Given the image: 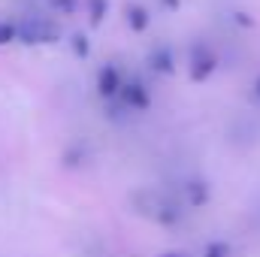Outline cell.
<instances>
[{
	"label": "cell",
	"instance_id": "6da1fadb",
	"mask_svg": "<svg viewBox=\"0 0 260 257\" xmlns=\"http://www.w3.org/2000/svg\"><path fill=\"white\" fill-rule=\"evenodd\" d=\"M130 206L136 215H142L145 221L157 224V227H176L185 215L182 203L167 191H157V188H142V191L130 194Z\"/></svg>",
	"mask_w": 260,
	"mask_h": 257
},
{
	"label": "cell",
	"instance_id": "7a4b0ae2",
	"mask_svg": "<svg viewBox=\"0 0 260 257\" xmlns=\"http://www.w3.org/2000/svg\"><path fill=\"white\" fill-rule=\"evenodd\" d=\"M61 40V27L58 21L46 18V15H30L18 21V43L24 46H52Z\"/></svg>",
	"mask_w": 260,
	"mask_h": 257
},
{
	"label": "cell",
	"instance_id": "3957f363",
	"mask_svg": "<svg viewBox=\"0 0 260 257\" xmlns=\"http://www.w3.org/2000/svg\"><path fill=\"white\" fill-rule=\"evenodd\" d=\"M218 70V55L212 46H206L203 40H197L188 52V76L191 82H206L212 73Z\"/></svg>",
	"mask_w": 260,
	"mask_h": 257
},
{
	"label": "cell",
	"instance_id": "277c9868",
	"mask_svg": "<svg viewBox=\"0 0 260 257\" xmlns=\"http://www.w3.org/2000/svg\"><path fill=\"white\" fill-rule=\"evenodd\" d=\"M115 100L124 109H136V112H145L151 106V94H148L145 82H139V79H124V85H121V91H118Z\"/></svg>",
	"mask_w": 260,
	"mask_h": 257
},
{
	"label": "cell",
	"instance_id": "5b68a950",
	"mask_svg": "<svg viewBox=\"0 0 260 257\" xmlns=\"http://www.w3.org/2000/svg\"><path fill=\"white\" fill-rule=\"evenodd\" d=\"M121 85H124V73L118 70L115 64H106L100 67V73H97V94H100V100H115L118 97V91H121Z\"/></svg>",
	"mask_w": 260,
	"mask_h": 257
},
{
	"label": "cell",
	"instance_id": "8992f818",
	"mask_svg": "<svg viewBox=\"0 0 260 257\" xmlns=\"http://www.w3.org/2000/svg\"><path fill=\"white\" fill-rule=\"evenodd\" d=\"M148 67L154 70V73H173L176 70V55H173V49H167V46H154L151 49V55H148Z\"/></svg>",
	"mask_w": 260,
	"mask_h": 257
},
{
	"label": "cell",
	"instance_id": "52a82bcc",
	"mask_svg": "<svg viewBox=\"0 0 260 257\" xmlns=\"http://www.w3.org/2000/svg\"><path fill=\"white\" fill-rule=\"evenodd\" d=\"M88 157H91V148H88L85 142H70V145L64 148V154H61V160H64L67 170H76V167H82Z\"/></svg>",
	"mask_w": 260,
	"mask_h": 257
},
{
	"label": "cell",
	"instance_id": "ba28073f",
	"mask_svg": "<svg viewBox=\"0 0 260 257\" xmlns=\"http://www.w3.org/2000/svg\"><path fill=\"white\" fill-rule=\"evenodd\" d=\"M124 15H127V24H130L133 34H142V30L148 27V21H151V18H148V9H145L142 3H133V0L124 6Z\"/></svg>",
	"mask_w": 260,
	"mask_h": 257
},
{
	"label": "cell",
	"instance_id": "9c48e42d",
	"mask_svg": "<svg viewBox=\"0 0 260 257\" xmlns=\"http://www.w3.org/2000/svg\"><path fill=\"white\" fill-rule=\"evenodd\" d=\"M185 194H188L191 209H200V206H206V200H209V185H206L203 179H188Z\"/></svg>",
	"mask_w": 260,
	"mask_h": 257
},
{
	"label": "cell",
	"instance_id": "30bf717a",
	"mask_svg": "<svg viewBox=\"0 0 260 257\" xmlns=\"http://www.w3.org/2000/svg\"><path fill=\"white\" fill-rule=\"evenodd\" d=\"M106 12H109V0H88V21H91V27H100Z\"/></svg>",
	"mask_w": 260,
	"mask_h": 257
},
{
	"label": "cell",
	"instance_id": "8fae6325",
	"mask_svg": "<svg viewBox=\"0 0 260 257\" xmlns=\"http://www.w3.org/2000/svg\"><path fill=\"white\" fill-rule=\"evenodd\" d=\"M12 43H18V21L0 18V46H12Z\"/></svg>",
	"mask_w": 260,
	"mask_h": 257
},
{
	"label": "cell",
	"instance_id": "7c38bea8",
	"mask_svg": "<svg viewBox=\"0 0 260 257\" xmlns=\"http://www.w3.org/2000/svg\"><path fill=\"white\" fill-rule=\"evenodd\" d=\"M70 49H73L76 58H88V55H91V43H88L85 34H73V37H70Z\"/></svg>",
	"mask_w": 260,
	"mask_h": 257
},
{
	"label": "cell",
	"instance_id": "4fadbf2b",
	"mask_svg": "<svg viewBox=\"0 0 260 257\" xmlns=\"http://www.w3.org/2000/svg\"><path fill=\"white\" fill-rule=\"evenodd\" d=\"M230 254H233V248H230V242H224V239L209 242L206 251H203V257H230Z\"/></svg>",
	"mask_w": 260,
	"mask_h": 257
},
{
	"label": "cell",
	"instance_id": "5bb4252c",
	"mask_svg": "<svg viewBox=\"0 0 260 257\" xmlns=\"http://www.w3.org/2000/svg\"><path fill=\"white\" fill-rule=\"evenodd\" d=\"M49 6L55 12H61V15H73L79 9V0H49Z\"/></svg>",
	"mask_w": 260,
	"mask_h": 257
},
{
	"label": "cell",
	"instance_id": "9a60e30c",
	"mask_svg": "<svg viewBox=\"0 0 260 257\" xmlns=\"http://www.w3.org/2000/svg\"><path fill=\"white\" fill-rule=\"evenodd\" d=\"M251 91H254V100L260 103V76L254 79V85H251Z\"/></svg>",
	"mask_w": 260,
	"mask_h": 257
},
{
	"label": "cell",
	"instance_id": "2e32d148",
	"mask_svg": "<svg viewBox=\"0 0 260 257\" xmlns=\"http://www.w3.org/2000/svg\"><path fill=\"white\" fill-rule=\"evenodd\" d=\"M160 6H167V9H179V0H160Z\"/></svg>",
	"mask_w": 260,
	"mask_h": 257
},
{
	"label": "cell",
	"instance_id": "e0dca14e",
	"mask_svg": "<svg viewBox=\"0 0 260 257\" xmlns=\"http://www.w3.org/2000/svg\"><path fill=\"white\" fill-rule=\"evenodd\" d=\"M160 257H191V254H185V251H164Z\"/></svg>",
	"mask_w": 260,
	"mask_h": 257
}]
</instances>
